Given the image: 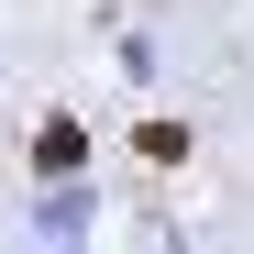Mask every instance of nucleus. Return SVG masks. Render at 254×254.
<instances>
[]
</instances>
